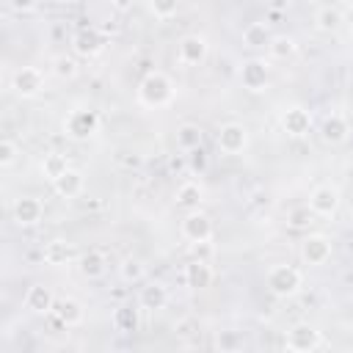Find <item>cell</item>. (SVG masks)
I'll use <instances>...</instances> for the list:
<instances>
[{"mask_svg": "<svg viewBox=\"0 0 353 353\" xmlns=\"http://www.w3.org/2000/svg\"><path fill=\"white\" fill-rule=\"evenodd\" d=\"M138 99L146 108H163L174 99V83L168 80L165 72H146L143 80L138 83Z\"/></svg>", "mask_w": 353, "mask_h": 353, "instance_id": "cell-1", "label": "cell"}, {"mask_svg": "<svg viewBox=\"0 0 353 353\" xmlns=\"http://www.w3.org/2000/svg\"><path fill=\"white\" fill-rule=\"evenodd\" d=\"M265 284H268V290H270L276 298H292V295L301 290L303 276H301V270L292 268V265H273V268L268 270V276H265Z\"/></svg>", "mask_w": 353, "mask_h": 353, "instance_id": "cell-2", "label": "cell"}, {"mask_svg": "<svg viewBox=\"0 0 353 353\" xmlns=\"http://www.w3.org/2000/svg\"><path fill=\"white\" fill-rule=\"evenodd\" d=\"M99 130V116L88 108H77L63 119V132L74 141H88Z\"/></svg>", "mask_w": 353, "mask_h": 353, "instance_id": "cell-3", "label": "cell"}, {"mask_svg": "<svg viewBox=\"0 0 353 353\" xmlns=\"http://www.w3.org/2000/svg\"><path fill=\"white\" fill-rule=\"evenodd\" d=\"M179 232H182V237H185L188 243L201 245V243H210V240H212V221H210V215H204V212H199V210H190V212L182 218Z\"/></svg>", "mask_w": 353, "mask_h": 353, "instance_id": "cell-4", "label": "cell"}, {"mask_svg": "<svg viewBox=\"0 0 353 353\" xmlns=\"http://www.w3.org/2000/svg\"><path fill=\"white\" fill-rule=\"evenodd\" d=\"M320 342H323L320 339V331L314 325H309V323L292 325L287 331V336H284V347L292 350V353H312V350L320 347Z\"/></svg>", "mask_w": 353, "mask_h": 353, "instance_id": "cell-5", "label": "cell"}, {"mask_svg": "<svg viewBox=\"0 0 353 353\" xmlns=\"http://www.w3.org/2000/svg\"><path fill=\"white\" fill-rule=\"evenodd\" d=\"M215 143H218V149H221L223 154L234 157V154L245 152V146H248V130H245L243 124H237V121H229V124H223V127L218 130Z\"/></svg>", "mask_w": 353, "mask_h": 353, "instance_id": "cell-6", "label": "cell"}, {"mask_svg": "<svg viewBox=\"0 0 353 353\" xmlns=\"http://www.w3.org/2000/svg\"><path fill=\"white\" fill-rule=\"evenodd\" d=\"M11 88H14L22 99H30V97L41 94V88H44V72H41L39 66H22V69L14 72Z\"/></svg>", "mask_w": 353, "mask_h": 353, "instance_id": "cell-7", "label": "cell"}, {"mask_svg": "<svg viewBox=\"0 0 353 353\" xmlns=\"http://www.w3.org/2000/svg\"><path fill=\"white\" fill-rule=\"evenodd\" d=\"M240 83L245 91H265L268 83H270V69L262 58H248L243 66H240Z\"/></svg>", "mask_w": 353, "mask_h": 353, "instance_id": "cell-8", "label": "cell"}, {"mask_svg": "<svg viewBox=\"0 0 353 353\" xmlns=\"http://www.w3.org/2000/svg\"><path fill=\"white\" fill-rule=\"evenodd\" d=\"M331 240L325 237V234H309V237H303V243H301V259L306 262V265H312V268H320V265H325L328 259H331Z\"/></svg>", "mask_w": 353, "mask_h": 353, "instance_id": "cell-9", "label": "cell"}, {"mask_svg": "<svg viewBox=\"0 0 353 353\" xmlns=\"http://www.w3.org/2000/svg\"><path fill=\"white\" fill-rule=\"evenodd\" d=\"M207 58V39L204 36H182L179 44H176V61L182 66H199L201 61Z\"/></svg>", "mask_w": 353, "mask_h": 353, "instance_id": "cell-10", "label": "cell"}, {"mask_svg": "<svg viewBox=\"0 0 353 353\" xmlns=\"http://www.w3.org/2000/svg\"><path fill=\"white\" fill-rule=\"evenodd\" d=\"M309 207L317 218H331L339 210V190L334 185H317L309 196Z\"/></svg>", "mask_w": 353, "mask_h": 353, "instance_id": "cell-11", "label": "cell"}, {"mask_svg": "<svg viewBox=\"0 0 353 353\" xmlns=\"http://www.w3.org/2000/svg\"><path fill=\"white\" fill-rule=\"evenodd\" d=\"M281 130H284L290 138H303V135H309V130H312V113H309L306 108H301V105L287 108V110L281 113Z\"/></svg>", "mask_w": 353, "mask_h": 353, "instance_id": "cell-12", "label": "cell"}, {"mask_svg": "<svg viewBox=\"0 0 353 353\" xmlns=\"http://www.w3.org/2000/svg\"><path fill=\"white\" fill-rule=\"evenodd\" d=\"M11 215H14V221L19 226H36L41 221V215H44V204L36 196H19L14 201V207H11Z\"/></svg>", "mask_w": 353, "mask_h": 353, "instance_id": "cell-13", "label": "cell"}, {"mask_svg": "<svg viewBox=\"0 0 353 353\" xmlns=\"http://www.w3.org/2000/svg\"><path fill=\"white\" fill-rule=\"evenodd\" d=\"M347 135H350V124H347V119H345L342 113H328V116L320 121V138H323L325 143H331V146L345 143Z\"/></svg>", "mask_w": 353, "mask_h": 353, "instance_id": "cell-14", "label": "cell"}, {"mask_svg": "<svg viewBox=\"0 0 353 353\" xmlns=\"http://www.w3.org/2000/svg\"><path fill=\"white\" fill-rule=\"evenodd\" d=\"M52 306H55V295L50 287L44 284H33L28 287L25 292V309L33 312V314H52Z\"/></svg>", "mask_w": 353, "mask_h": 353, "instance_id": "cell-15", "label": "cell"}, {"mask_svg": "<svg viewBox=\"0 0 353 353\" xmlns=\"http://www.w3.org/2000/svg\"><path fill=\"white\" fill-rule=\"evenodd\" d=\"M168 303V287L160 281H149L146 287H141L138 292V306L146 312H160Z\"/></svg>", "mask_w": 353, "mask_h": 353, "instance_id": "cell-16", "label": "cell"}, {"mask_svg": "<svg viewBox=\"0 0 353 353\" xmlns=\"http://www.w3.org/2000/svg\"><path fill=\"white\" fill-rule=\"evenodd\" d=\"M102 44H105V39H102V33H99L97 28H83V30H77L74 39H72V50H74L77 55H83V58L97 55V52L102 50Z\"/></svg>", "mask_w": 353, "mask_h": 353, "instance_id": "cell-17", "label": "cell"}, {"mask_svg": "<svg viewBox=\"0 0 353 353\" xmlns=\"http://www.w3.org/2000/svg\"><path fill=\"white\" fill-rule=\"evenodd\" d=\"M83 185H85L83 171H77V168H72V165H69L58 179H52V190H55L58 196H63V199L80 196V193H83Z\"/></svg>", "mask_w": 353, "mask_h": 353, "instance_id": "cell-18", "label": "cell"}, {"mask_svg": "<svg viewBox=\"0 0 353 353\" xmlns=\"http://www.w3.org/2000/svg\"><path fill=\"white\" fill-rule=\"evenodd\" d=\"M52 314H55V320H58L61 325H66V328L83 323V306H80V301H74V298H55Z\"/></svg>", "mask_w": 353, "mask_h": 353, "instance_id": "cell-19", "label": "cell"}, {"mask_svg": "<svg viewBox=\"0 0 353 353\" xmlns=\"http://www.w3.org/2000/svg\"><path fill=\"white\" fill-rule=\"evenodd\" d=\"M185 284L190 290H207L212 284V268L204 259H190L185 265Z\"/></svg>", "mask_w": 353, "mask_h": 353, "instance_id": "cell-20", "label": "cell"}, {"mask_svg": "<svg viewBox=\"0 0 353 353\" xmlns=\"http://www.w3.org/2000/svg\"><path fill=\"white\" fill-rule=\"evenodd\" d=\"M201 199H204V188H201V182H196V179L182 182V185L176 188V196H174L176 207H182V210H188V212H190V210H199Z\"/></svg>", "mask_w": 353, "mask_h": 353, "instance_id": "cell-21", "label": "cell"}, {"mask_svg": "<svg viewBox=\"0 0 353 353\" xmlns=\"http://www.w3.org/2000/svg\"><path fill=\"white\" fill-rule=\"evenodd\" d=\"M77 268H80V273L85 276V279H102L105 276V270H108V259H105V254L102 251H85L80 259H77Z\"/></svg>", "mask_w": 353, "mask_h": 353, "instance_id": "cell-22", "label": "cell"}, {"mask_svg": "<svg viewBox=\"0 0 353 353\" xmlns=\"http://www.w3.org/2000/svg\"><path fill=\"white\" fill-rule=\"evenodd\" d=\"M270 39H273V33H270L268 22H251V25H245V28H243V44H245L248 50L268 47V44H270Z\"/></svg>", "mask_w": 353, "mask_h": 353, "instance_id": "cell-23", "label": "cell"}, {"mask_svg": "<svg viewBox=\"0 0 353 353\" xmlns=\"http://www.w3.org/2000/svg\"><path fill=\"white\" fill-rule=\"evenodd\" d=\"M41 256H44V262H47V265L61 268V265H66V262L72 259V245H69L66 240H50V243L44 245Z\"/></svg>", "mask_w": 353, "mask_h": 353, "instance_id": "cell-24", "label": "cell"}, {"mask_svg": "<svg viewBox=\"0 0 353 353\" xmlns=\"http://www.w3.org/2000/svg\"><path fill=\"white\" fill-rule=\"evenodd\" d=\"M204 141V130L199 124H182L176 127V146L182 152H190V149H199Z\"/></svg>", "mask_w": 353, "mask_h": 353, "instance_id": "cell-25", "label": "cell"}, {"mask_svg": "<svg viewBox=\"0 0 353 353\" xmlns=\"http://www.w3.org/2000/svg\"><path fill=\"white\" fill-rule=\"evenodd\" d=\"M342 22H345V14H342L339 8H334V6H323V8L314 14V25H317V30H323V33H334Z\"/></svg>", "mask_w": 353, "mask_h": 353, "instance_id": "cell-26", "label": "cell"}, {"mask_svg": "<svg viewBox=\"0 0 353 353\" xmlns=\"http://www.w3.org/2000/svg\"><path fill=\"white\" fill-rule=\"evenodd\" d=\"M119 276H121V281H127V284H141V281L146 279V265H143L138 256H127V259L119 265Z\"/></svg>", "mask_w": 353, "mask_h": 353, "instance_id": "cell-27", "label": "cell"}, {"mask_svg": "<svg viewBox=\"0 0 353 353\" xmlns=\"http://www.w3.org/2000/svg\"><path fill=\"white\" fill-rule=\"evenodd\" d=\"M69 168V163H66V157L63 154H58V152H50V154H44V160H41V174H44V179H58L63 171Z\"/></svg>", "mask_w": 353, "mask_h": 353, "instance_id": "cell-28", "label": "cell"}, {"mask_svg": "<svg viewBox=\"0 0 353 353\" xmlns=\"http://www.w3.org/2000/svg\"><path fill=\"white\" fill-rule=\"evenodd\" d=\"M268 52H270L273 58L284 61V58H290V55L295 52V39H292V36H273L270 44H268Z\"/></svg>", "mask_w": 353, "mask_h": 353, "instance_id": "cell-29", "label": "cell"}, {"mask_svg": "<svg viewBox=\"0 0 353 353\" xmlns=\"http://www.w3.org/2000/svg\"><path fill=\"white\" fill-rule=\"evenodd\" d=\"M113 323H116L119 331H135V328H138V309H132V306H119V309L113 312Z\"/></svg>", "mask_w": 353, "mask_h": 353, "instance_id": "cell-30", "label": "cell"}, {"mask_svg": "<svg viewBox=\"0 0 353 353\" xmlns=\"http://www.w3.org/2000/svg\"><path fill=\"white\" fill-rule=\"evenodd\" d=\"M317 215L312 212V207L306 204V207H292L290 212H287V226H292V229H309V223L314 221Z\"/></svg>", "mask_w": 353, "mask_h": 353, "instance_id": "cell-31", "label": "cell"}, {"mask_svg": "<svg viewBox=\"0 0 353 353\" xmlns=\"http://www.w3.org/2000/svg\"><path fill=\"white\" fill-rule=\"evenodd\" d=\"M52 72H55V77H61V80H72V77L77 74V61H74L72 55H58V58L52 61Z\"/></svg>", "mask_w": 353, "mask_h": 353, "instance_id": "cell-32", "label": "cell"}, {"mask_svg": "<svg viewBox=\"0 0 353 353\" xmlns=\"http://www.w3.org/2000/svg\"><path fill=\"white\" fill-rule=\"evenodd\" d=\"M207 165H210V157H207L204 146L188 152V171H190V174H199V176H201V174L207 171Z\"/></svg>", "mask_w": 353, "mask_h": 353, "instance_id": "cell-33", "label": "cell"}, {"mask_svg": "<svg viewBox=\"0 0 353 353\" xmlns=\"http://www.w3.org/2000/svg\"><path fill=\"white\" fill-rule=\"evenodd\" d=\"M149 8L157 19H171L179 8V0H149Z\"/></svg>", "mask_w": 353, "mask_h": 353, "instance_id": "cell-34", "label": "cell"}, {"mask_svg": "<svg viewBox=\"0 0 353 353\" xmlns=\"http://www.w3.org/2000/svg\"><path fill=\"white\" fill-rule=\"evenodd\" d=\"M17 154H19V146L8 138L0 141V168H11L17 163Z\"/></svg>", "mask_w": 353, "mask_h": 353, "instance_id": "cell-35", "label": "cell"}, {"mask_svg": "<svg viewBox=\"0 0 353 353\" xmlns=\"http://www.w3.org/2000/svg\"><path fill=\"white\" fill-rule=\"evenodd\" d=\"M215 345H218L221 350H232V347H240V345H243V339H240L234 331H221V334H218V339H215Z\"/></svg>", "mask_w": 353, "mask_h": 353, "instance_id": "cell-36", "label": "cell"}, {"mask_svg": "<svg viewBox=\"0 0 353 353\" xmlns=\"http://www.w3.org/2000/svg\"><path fill=\"white\" fill-rule=\"evenodd\" d=\"M6 3H8V8H11V11H19V14H22V11L36 8V3H39V0H6Z\"/></svg>", "mask_w": 353, "mask_h": 353, "instance_id": "cell-37", "label": "cell"}, {"mask_svg": "<svg viewBox=\"0 0 353 353\" xmlns=\"http://www.w3.org/2000/svg\"><path fill=\"white\" fill-rule=\"evenodd\" d=\"M265 6H268L273 14H281V11L290 8V0H265Z\"/></svg>", "mask_w": 353, "mask_h": 353, "instance_id": "cell-38", "label": "cell"}, {"mask_svg": "<svg viewBox=\"0 0 353 353\" xmlns=\"http://www.w3.org/2000/svg\"><path fill=\"white\" fill-rule=\"evenodd\" d=\"M190 328H193V320H179V323L174 325V331H176V334H193Z\"/></svg>", "mask_w": 353, "mask_h": 353, "instance_id": "cell-39", "label": "cell"}, {"mask_svg": "<svg viewBox=\"0 0 353 353\" xmlns=\"http://www.w3.org/2000/svg\"><path fill=\"white\" fill-rule=\"evenodd\" d=\"M113 3V8H119V11H127L130 6H132V0H110Z\"/></svg>", "mask_w": 353, "mask_h": 353, "instance_id": "cell-40", "label": "cell"}, {"mask_svg": "<svg viewBox=\"0 0 353 353\" xmlns=\"http://www.w3.org/2000/svg\"><path fill=\"white\" fill-rule=\"evenodd\" d=\"M345 25H347V30L353 33V6H350V8L345 11Z\"/></svg>", "mask_w": 353, "mask_h": 353, "instance_id": "cell-41", "label": "cell"}, {"mask_svg": "<svg viewBox=\"0 0 353 353\" xmlns=\"http://www.w3.org/2000/svg\"><path fill=\"white\" fill-rule=\"evenodd\" d=\"M345 6H347V8H350V6H353V0H345Z\"/></svg>", "mask_w": 353, "mask_h": 353, "instance_id": "cell-42", "label": "cell"}]
</instances>
